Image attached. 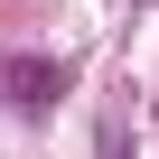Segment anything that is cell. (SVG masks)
<instances>
[{
	"label": "cell",
	"instance_id": "1",
	"mask_svg": "<svg viewBox=\"0 0 159 159\" xmlns=\"http://www.w3.org/2000/svg\"><path fill=\"white\" fill-rule=\"evenodd\" d=\"M0 84H10L19 112H56V103L75 94V56H10V75H0Z\"/></svg>",
	"mask_w": 159,
	"mask_h": 159
}]
</instances>
